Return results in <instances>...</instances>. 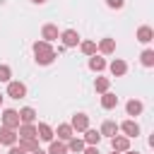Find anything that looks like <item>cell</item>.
I'll return each instance as SVG.
<instances>
[{
  "label": "cell",
  "mask_w": 154,
  "mask_h": 154,
  "mask_svg": "<svg viewBox=\"0 0 154 154\" xmlns=\"http://www.w3.org/2000/svg\"><path fill=\"white\" fill-rule=\"evenodd\" d=\"M31 51H34V60H36V65H51V63H55V58H58V53H55V48L48 43V41H34L31 43Z\"/></svg>",
  "instance_id": "obj_1"
},
{
  "label": "cell",
  "mask_w": 154,
  "mask_h": 154,
  "mask_svg": "<svg viewBox=\"0 0 154 154\" xmlns=\"http://www.w3.org/2000/svg\"><path fill=\"white\" fill-rule=\"evenodd\" d=\"M7 96L10 99H24L26 96V84L19 79H10L7 82Z\"/></svg>",
  "instance_id": "obj_2"
},
{
  "label": "cell",
  "mask_w": 154,
  "mask_h": 154,
  "mask_svg": "<svg viewBox=\"0 0 154 154\" xmlns=\"http://www.w3.org/2000/svg\"><path fill=\"white\" fill-rule=\"evenodd\" d=\"M58 38L63 41L65 48H75V46H79V34H77L75 29H65V31H60Z\"/></svg>",
  "instance_id": "obj_3"
},
{
  "label": "cell",
  "mask_w": 154,
  "mask_h": 154,
  "mask_svg": "<svg viewBox=\"0 0 154 154\" xmlns=\"http://www.w3.org/2000/svg\"><path fill=\"white\" fill-rule=\"evenodd\" d=\"M2 125L17 130V128H19V111H14V108H5V111H2Z\"/></svg>",
  "instance_id": "obj_4"
},
{
  "label": "cell",
  "mask_w": 154,
  "mask_h": 154,
  "mask_svg": "<svg viewBox=\"0 0 154 154\" xmlns=\"http://www.w3.org/2000/svg\"><path fill=\"white\" fill-rule=\"evenodd\" d=\"M118 130H123V135H125V137H137V135H140V125H137V120H135V118L123 120V123L118 125Z\"/></svg>",
  "instance_id": "obj_5"
},
{
  "label": "cell",
  "mask_w": 154,
  "mask_h": 154,
  "mask_svg": "<svg viewBox=\"0 0 154 154\" xmlns=\"http://www.w3.org/2000/svg\"><path fill=\"white\" fill-rule=\"evenodd\" d=\"M70 125H72L75 132H84V130L89 128V116H87V113H75L72 120H70Z\"/></svg>",
  "instance_id": "obj_6"
},
{
  "label": "cell",
  "mask_w": 154,
  "mask_h": 154,
  "mask_svg": "<svg viewBox=\"0 0 154 154\" xmlns=\"http://www.w3.org/2000/svg\"><path fill=\"white\" fill-rule=\"evenodd\" d=\"M17 137L19 140H34L36 137V123H19Z\"/></svg>",
  "instance_id": "obj_7"
},
{
  "label": "cell",
  "mask_w": 154,
  "mask_h": 154,
  "mask_svg": "<svg viewBox=\"0 0 154 154\" xmlns=\"http://www.w3.org/2000/svg\"><path fill=\"white\" fill-rule=\"evenodd\" d=\"M106 67L111 70V75H113V77H123V75L128 72V63H125L123 58H116V60H111Z\"/></svg>",
  "instance_id": "obj_8"
},
{
  "label": "cell",
  "mask_w": 154,
  "mask_h": 154,
  "mask_svg": "<svg viewBox=\"0 0 154 154\" xmlns=\"http://www.w3.org/2000/svg\"><path fill=\"white\" fill-rule=\"evenodd\" d=\"M17 130H12V128H0V144H7V147H12V144H17Z\"/></svg>",
  "instance_id": "obj_9"
},
{
  "label": "cell",
  "mask_w": 154,
  "mask_h": 154,
  "mask_svg": "<svg viewBox=\"0 0 154 154\" xmlns=\"http://www.w3.org/2000/svg\"><path fill=\"white\" fill-rule=\"evenodd\" d=\"M58 36H60V31H58L55 24H43V26H41V38H43V41L53 43V41H58Z\"/></svg>",
  "instance_id": "obj_10"
},
{
  "label": "cell",
  "mask_w": 154,
  "mask_h": 154,
  "mask_svg": "<svg viewBox=\"0 0 154 154\" xmlns=\"http://www.w3.org/2000/svg\"><path fill=\"white\" fill-rule=\"evenodd\" d=\"M111 147L123 154V152L130 149V137H125V135H113V137H111Z\"/></svg>",
  "instance_id": "obj_11"
},
{
  "label": "cell",
  "mask_w": 154,
  "mask_h": 154,
  "mask_svg": "<svg viewBox=\"0 0 154 154\" xmlns=\"http://www.w3.org/2000/svg\"><path fill=\"white\" fill-rule=\"evenodd\" d=\"M53 135H55V132H53V128H51L48 123H38V125H36V137H38V140L51 142V140H53Z\"/></svg>",
  "instance_id": "obj_12"
},
{
  "label": "cell",
  "mask_w": 154,
  "mask_h": 154,
  "mask_svg": "<svg viewBox=\"0 0 154 154\" xmlns=\"http://www.w3.org/2000/svg\"><path fill=\"white\" fill-rule=\"evenodd\" d=\"M152 38H154V29H152L149 24H142V26L137 29V41H140V43H152Z\"/></svg>",
  "instance_id": "obj_13"
},
{
  "label": "cell",
  "mask_w": 154,
  "mask_h": 154,
  "mask_svg": "<svg viewBox=\"0 0 154 154\" xmlns=\"http://www.w3.org/2000/svg\"><path fill=\"white\" fill-rule=\"evenodd\" d=\"M96 51H99V53H103V55H111V53L116 51V38H108V36H106V38H101V41L96 43Z\"/></svg>",
  "instance_id": "obj_14"
},
{
  "label": "cell",
  "mask_w": 154,
  "mask_h": 154,
  "mask_svg": "<svg viewBox=\"0 0 154 154\" xmlns=\"http://www.w3.org/2000/svg\"><path fill=\"white\" fill-rule=\"evenodd\" d=\"M106 65H108V63H106V58H101V55H96V53H94V55H89V70H91V72H103V70H106Z\"/></svg>",
  "instance_id": "obj_15"
},
{
  "label": "cell",
  "mask_w": 154,
  "mask_h": 154,
  "mask_svg": "<svg viewBox=\"0 0 154 154\" xmlns=\"http://www.w3.org/2000/svg\"><path fill=\"white\" fill-rule=\"evenodd\" d=\"M99 132H101V137H113V135H118V123L116 120H103Z\"/></svg>",
  "instance_id": "obj_16"
},
{
  "label": "cell",
  "mask_w": 154,
  "mask_h": 154,
  "mask_svg": "<svg viewBox=\"0 0 154 154\" xmlns=\"http://www.w3.org/2000/svg\"><path fill=\"white\" fill-rule=\"evenodd\" d=\"M142 111H144V106H142V101H140V99H130V101L125 103V113H128V116H132V118H135V116H140Z\"/></svg>",
  "instance_id": "obj_17"
},
{
  "label": "cell",
  "mask_w": 154,
  "mask_h": 154,
  "mask_svg": "<svg viewBox=\"0 0 154 154\" xmlns=\"http://www.w3.org/2000/svg\"><path fill=\"white\" fill-rule=\"evenodd\" d=\"M55 135H58V140H63V142H67L72 135H75V130H72V125L70 123H60L58 125V130H53Z\"/></svg>",
  "instance_id": "obj_18"
},
{
  "label": "cell",
  "mask_w": 154,
  "mask_h": 154,
  "mask_svg": "<svg viewBox=\"0 0 154 154\" xmlns=\"http://www.w3.org/2000/svg\"><path fill=\"white\" fill-rule=\"evenodd\" d=\"M116 106H118V96L111 94V91H103V94H101V108L111 111V108H116Z\"/></svg>",
  "instance_id": "obj_19"
},
{
  "label": "cell",
  "mask_w": 154,
  "mask_h": 154,
  "mask_svg": "<svg viewBox=\"0 0 154 154\" xmlns=\"http://www.w3.org/2000/svg\"><path fill=\"white\" fill-rule=\"evenodd\" d=\"M48 154H67V142H63V140H51V142H48Z\"/></svg>",
  "instance_id": "obj_20"
},
{
  "label": "cell",
  "mask_w": 154,
  "mask_h": 154,
  "mask_svg": "<svg viewBox=\"0 0 154 154\" xmlns=\"http://www.w3.org/2000/svg\"><path fill=\"white\" fill-rule=\"evenodd\" d=\"M19 123H36V111L31 106L19 108Z\"/></svg>",
  "instance_id": "obj_21"
},
{
  "label": "cell",
  "mask_w": 154,
  "mask_h": 154,
  "mask_svg": "<svg viewBox=\"0 0 154 154\" xmlns=\"http://www.w3.org/2000/svg\"><path fill=\"white\" fill-rule=\"evenodd\" d=\"M82 140H84V144H99V142H101V132H99V130H91V128H87Z\"/></svg>",
  "instance_id": "obj_22"
},
{
  "label": "cell",
  "mask_w": 154,
  "mask_h": 154,
  "mask_svg": "<svg viewBox=\"0 0 154 154\" xmlns=\"http://www.w3.org/2000/svg\"><path fill=\"white\" fill-rule=\"evenodd\" d=\"M140 63H142L144 67H154V51H152V48H144L142 55H140Z\"/></svg>",
  "instance_id": "obj_23"
},
{
  "label": "cell",
  "mask_w": 154,
  "mask_h": 154,
  "mask_svg": "<svg viewBox=\"0 0 154 154\" xmlns=\"http://www.w3.org/2000/svg\"><path fill=\"white\" fill-rule=\"evenodd\" d=\"M94 89H96L99 94L108 91V89H111V79H108V77H96V79H94Z\"/></svg>",
  "instance_id": "obj_24"
},
{
  "label": "cell",
  "mask_w": 154,
  "mask_h": 154,
  "mask_svg": "<svg viewBox=\"0 0 154 154\" xmlns=\"http://www.w3.org/2000/svg\"><path fill=\"white\" fill-rule=\"evenodd\" d=\"M82 149H84V140H79V137L72 135V137L67 140V152H77V154H79Z\"/></svg>",
  "instance_id": "obj_25"
},
{
  "label": "cell",
  "mask_w": 154,
  "mask_h": 154,
  "mask_svg": "<svg viewBox=\"0 0 154 154\" xmlns=\"http://www.w3.org/2000/svg\"><path fill=\"white\" fill-rule=\"evenodd\" d=\"M79 51L89 58V55H94L96 53V41H79Z\"/></svg>",
  "instance_id": "obj_26"
},
{
  "label": "cell",
  "mask_w": 154,
  "mask_h": 154,
  "mask_svg": "<svg viewBox=\"0 0 154 154\" xmlns=\"http://www.w3.org/2000/svg\"><path fill=\"white\" fill-rule=\"evenodd\" d=\"M19 147L24 152H34V149H38V137H34V140H19Z\"/></svg>",
  "instance_id": "obj_27"
},
{
  "label": "cell",
  "mask_w": 154,
  "mask_h": 154,
  "mask_svg": "<svg viewBox=\"0 0 154 154\" xmlns=\"http://www.w3.org/2000/svg\"><path fill=\"white\" fill-rule=\"evenodd\" d=\"M10 79H12V67H10V65H5V63H0V82H5V84H7Z\"/></svg>",
  "instance_id": "obj_28"
},
{
  "label": "cell",
  "mask_w": 154,
  "mask_h": 154,
  "mask_svg": "<svg viewBox=\"0 0 154 154\" xmlns=\"http://www.w3.org/2000/svg\"><path fill=\"white\" fill-rule=\"evenodd\" d=\"M79 154H101V152H99V144H84V149Z\"/></svg>",
  "instance_id": "obj_29"
},
{
  "label": "cell",
  "mask_w": 154,
  "mask_h": 154,
  "mask_svg": "<svg viewBox=\"0 0 154 154\" xmlns=\"http://www.w3.org/2000/svg\"><path fill=\"white\" fill-rule=\"evenodd\" d=\"M106 5H108L111 10H123V5H125V0H106Z\"/></svg>",
  "instance_id": "obj_30"
},
{
  "label": "cell",
  "mask_w": 154,
  "mask_h": 154,
  "mask_svg": "<svg viewBox=\"0 0 154 154\" xmlns=\"http://www.w3.org/2000/svg\"><path fill=\"white\" fill-rule=\"evenodd\" d=\"M10 154H26V152H24L19 144H12V147H10Z\"/></svg>",
  "instance_id": "obj_31"
},
{
  "label": "cell",
  "mask_w": 154,
  "mask_h": 154,
  "mask_svg": "<svg viewBox=\"0 0 154 154\" xmlns=\"http://www.w3.org/2000/svg\"><path fill=\"white\" fill-rule=\"evenodd\" d=\"M29 154H48V152H46V149H41V147H38V149H34V152H29Z\"/></svg>",
  "instance_id": "obj_32"
},
{
  "label": "cell",
  "mask_w": 154,
  "mask_h": 154,
  "mask_svg": "<svg viewBox=\"0 0 154 154\" xmlns=\"http://www.w3.org/2000/svg\"><path fill=\"white\" fill-rule=\"evenodd\" d=\"M31 2H34V5H46L48 0H31Z\"/></svg>",
  "instance_id": "obj_33"
},
{
  "label": "cell",
  "mask_w": 154,
  "mask_h": 154,
  "mask_svg": "<svg viewBox=\"0 0 154 154\" xmlns=\"http://www.w3.org/2000/svg\"><path fill=\"white\" fill-rule=\"evenodd\" d=\"M123 154H140V152H132V149H128V152H123Z\"/></svg>",
  "instance_id": "obj_34"
},
{
  "label": "cell",
  "mask_w": 154,
  "mask_h": 154,
  "mask_svg": "<svg viewBox=\"0 0 154 154\" xmlns=\"http://www.w3.org/2000/svg\"><path fill=\"white\" fill-rule=\"evenodd\" d=\"M2 101H5V96H2V94H0V106H2Z\"/></svg>",
  "instance_id": "obj_35"
},
{
  "label": "cell",
  "mask_w": 154,
  "mask_h": 154,
  "mask_svg": "<svg viewBox=\"0 0 154 154\" xmlns=\"http://www.w3.org/2000/svg\"><path fill=\"white\" fill-rule=\"evenodd\" d=\"M111 154H120V152H116V149H113V152H111Z\"/></svg>",
  "instance_id": "obj_36"
}]
</instances>
